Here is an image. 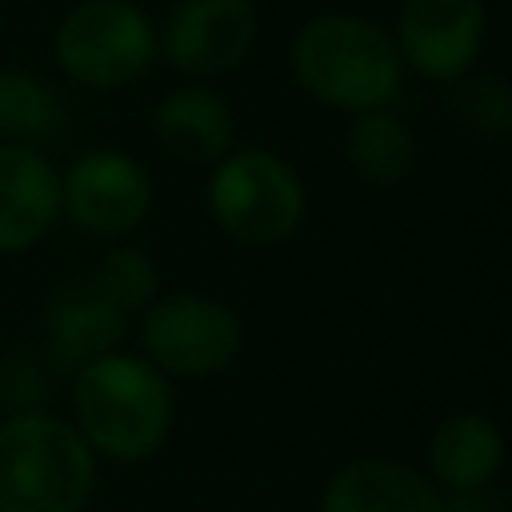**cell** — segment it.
<instances>
[{"mask_svg":"<svg viewBox=\"0 0 512 512\" xmlns=\"http://www.w3.org/2000/svg\"><path fill=\"white\" fill-rule=\"evenodd\" d=\"M292 72L308 96L340 112L388 108L400 92L404 60L376 20L352 12H320L292 40Z\"/></svg>","mask_w":512,"mask_h":512,"instance_id":"7a4b0ae2","label":"cell"},{"mask_svg":"<svg viewBox=\"0 0 512 512\" xmlns=\"http://www.w3.org/2000/svg\"><path fill=\"white\" fill-rule=\"evenodd\" d=\"M160 52L152 16L132 0H76L52 28L56 68L96 92L140 80Z\"/></svg>","mask_w":512,"mask_h":512,"instance_id":"277c9868","label":"cell"},{"mask_svg":"<svg viewBox=\"0 0 512 512\" xmlns=\"http://www.w3.org/2000/svg\"><path fill=\"white\" fill-rule=\"evenodd\" d=\"M152 132L168 156L184 164H216L232 148V112L212 88L180 84L160 96Z\"/></svg>","mask_w":512,"mask_h":512,"instance_id":"7c38bea8","label":"cell"},{"mask_svg":"<svg viewBox=\"0 0 512 512\" xmlns=\"http://www.w3.org/2000/svg\"><path fill=\"white\" fill-rule=\"evenodd\" d=\"M260 32L252 0H176L156 28L168 64L192 80H212L244 64Z\"/></svg>","mask_w":512,"mask_h":512,"instance_id":"ba28073f","label":"cell"},{"mask_svg":"<svg viewBox=\"0 0 512 512\" xmlns=\"http://www.w3.org/2000/svg\"><path fill=\"white\" fill-rule=\"evenodd\" d=\"M84 288L92 296H100L108 308H116L120 316L136 312V308H148L160 292V272L156 264L140 252V248H112L96 268L92 276L84 280Z\"/></svg>","mask_w":512,"mask_h":512,"instance_id":"e0dca14e","label":"cell"},{"mask_svg":"<svg viewBox=\"0 0 512 512\" xmlns=\"http://www.w3.org/2000/svg\"><path fill=\"white\" fill-rule=\"evenodd\" d=\"M64 128V104L48 80L28 68H0V144L52 140Z\"/></svg>","mask_w":512,"mask_h":512,"instance_id":"2e32d148","label":"cell"},{"mask_svg":"<svg viewBox=\"0 0 512 512\" xmlns=\"http://www.w3.org/2000/svg\"><path fill=\"white\" fill-rule=\"evenodd\" d=\"M96 452L72 420L16 412L0 420V512H84Z\"/></svg>","mask_w":512,"mask_h":512,"instance_id":"3957f363","label":"cell"},{"mask_svg":"<svg viewBox=\"0 0 512 512\" xmlns=\"http://www.w3.org/2000/svg\"><path fill=\"white\" fill-rule=\"evenodd\" d=\"M344 156L368 184H400L416 164V140L388 108L356 112L344 132Z\"/></svg>","mask_w":512,"mask_h":512,"instance_id":"9a60e30c","label":"cell"},{"mask_svg":"<svg viewBox=\"0 0 512 512\" xmlns=\"http://www.w3.org/2000/svg\"><path fill=\"white\" fill-rule=\"evenodd\" d=\"M144 360L164 376H216L240 352V320L200 292L156 296L144 312Z\"/></svg>","mask_w":512,"mask_h":512,"instance_id":"8992f818","label":"cell"},{"mask_svg":"<svg viewBox=\"0 0 512 512\" xmlns=\"http://www.w3.org/2000/svg\"><path fill=\"white\" fill-rule=\"evenodd\" d=\"M440 512H500V504L488 488H460L440 496Z\"/></svg>","mask_w":512,"mask_h":512,"instance_id":"d6986e66","label":"cell"},{"mask_svg":"<svg viewBox=\"0 0 512 512\" xmlns=\"http://www.w3.org/2000/svg\"><path fill=\"white\" fill-rule=\"evenodd\" d=\"M488 32L484 0H400L396 48L424 80L456 84L472 72Z\"/></svg>","mask_w":512,"mask_h":512,"instance_id":"9c48e42d","label":"cell"},{"mask_svg":"<svg viewBox=\"0 0 512 512\" xmlns=\"http://www.w3.org/2000/svg\"><path fill=\"white\" fill-rule=\"evenodd\" d=\"M428 468L444 492L488 488L504 468V432L480 412H452L428 440Z\"/></svg>","mask_w":512,"mask_h":512,"instance_id":"4fadbf2b","label":"cell"},{"mask_svg":"<svg viewBox=\"0 0 512 512\" xmlns=\"http://www.w3.org/2000/svg\"><path fill=\"white\" fill-rule=\"evenodd\" d=\"M152 208L144 164L120 148H88L60 172V212L92 236H128Z\"/></svg>","mask_w":512,"mask_h":512,"instance_id":"52a82bcc","label":"cell"},{"mask_svg":"<svg viewBox=\"0 0 512 512\" xmlns=\"http://www.w3.org/2000/svg\"><path fill=\"white\" fill-rule=\"evenodd\" d=\"M76 432L96 456L136 464L164 448L176 416L168 376L144 356L108 352L76 368L72 384Z\"/></svg>","mask_w":512,"mask_h":512,"instance_id":"6da1fadb","label":"cell"},{"mask_svg":"<svg viewBox=\"0 0 512 512\" xmlns=\"http://www.w3.org/2000/svg\"><path fill=\"white\" fill-rule=\"evenodd\" d=\"M320 512H440V492L428 476L400 460H352L320 496Z\"/></svg>","mask_w":512,"mask_h":512,"instance_id":"8fae6325","label":"cell"},{"mask_svg":"<svg viewBox=\"0 0 512 512\" xmlns=\"http://www.w3.org/2000/svg\"><path fill=\"white\" fill-rule=\"evenodd\" d=\"M0 420H4V408H0Z\"/></svg>","mask_w":512,"mask_h":512,"instance_id":"ffe728a7","label":"cell"},{"mask_svg":"<svg viewBox=\"0 0 512 512\" xmlns=\"http://www.w3.org/2000/svg\"><path fill=\"white\" fill-rule=\"evenodd\" d=\"M44 328H48L52 356L68 368H80L96 356H108L124 340V316L116 308H108L100 296H92L84 284L60 288L48 300Z\"/></svg>","mask_w":512,"mask_h":512,"instance_id":"5bb4252c","label":"cell"},{"mask_svg":"<svg viewBox=\"0 0 512 512\" xmlns=\"http://www.w3.org/2000/svg\"><path fill=\"white\" fill-rule=\"evenodd\" d=\"M60 216V172L32 144H0V256L36 248Z\"/></svg>","mask_w":512,"mask_h":512,"instance_id":"30bf717a","label":"cell"},{"mask_svg":"<svg viewBox=\"0 0 512 512\" xmlns=\"http://www.w3.org/2000/svg\"><path fill=\"white\" fill-rule=\"evenodd\" d=\"M456 112L480 136H508L512 132V80L504 76H464L456 80Z\"/></svg>","mask_w":512,"mask_h":512,"instance_id":"ac0fdd59","label":"cell"},{"mask_svg":"<svg viewBox=\"0 0 512 512\" xmlns=\"http://www.w3.org/2000/svg\"><path fill=\"white\" fill-rule=\"evenodd\" d=\"M208 212L232 240L280 244L304 220V184L276 152L240 148L212 164Z\"/></svg>","mask_w":512,"mask_h":512,"instance_id":"5b68a950","label":"cell"}]
</instances>
